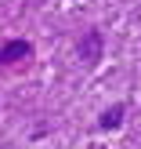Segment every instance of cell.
<instances>
[{
	"instance_id": "cell-3",
	"label": "cell",
	"mask_w": 141,
	"mask_h": 149,
	"mask_svg": "<svg viewBox=\"0 0 141 149\" xmlns=\"http://www.w3.org/2000/svg\"><path fill=\"white\" fill-rule=\"evenodd\" d=\"M123 120H127V102H112L109 109H101L98 127L101 131H116V127H123Z\"/></svg>"
},
{
	"instance_id": "cell-2",
	"label": "cell",
	"mask_w": 141,
	"mask_h": 149,
	"mask_svg": "<svg viewBox=\"0 0 141 149\" xmlns=\"http://www.w3.org/2000/svg\"><path fill=\"white\" fill-rule=\"evenodd\" d=\"M33 55V44L29 40H7L0 47V65H11V62H25Z\"/></svg>"
},
{
	"instance_id": "cell-1",
	"label": "cell",
	"mask_w": 141,
	"mask_h": 149,
	"mask_svg": "<svg viewBox=\"0 0 141 149\" xmlns=\"http://www.w3.org/2000/svg\"><path fill=\"white\" fill-rule=\"evenodd\" d=\"M76 55H80V62H83V65H98V62H101V55H105V40H101V29H87V33L80 36Z\"/></svg>"
}]
</instances>
